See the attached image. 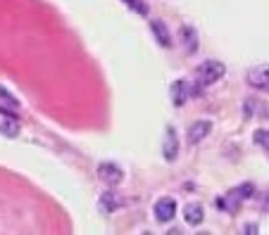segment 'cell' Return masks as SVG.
I'll use <instances>...</instances> for the list:
<instances>
[{
	"instance_id": "8",
	"label": "cell",
	"mask_w": 269,
	"mask_h": 235,
	"mask_svg": "<svg viewBox=\"0 0 269 235\" xmlns=\"http://www.w3.org/2000/svg\"><path fill=\"white\" fill-rule=\"evenodd\" d=\"M210 131H212V124H210V121H196V124H191V126H188V143L191 145L202 143V140L210 136Z\"/></svg>"
},
{
	"instance_id": "10",
	"label": "cell",
	"mask_w": 269,
	"mask_h": 235,
	"mask_svg": "<svg viewBox=\"0 0 269 235\" xmlns=\"http://www.w3.org/2000/svg\"><path fill=\"white\" fill-rule=\"evenodd\" d=\"M150 31L155 34V38H157V43H160L162 48H169V45H172L169 29H167V24H164L162 19H150Z\"/></svg>"
},
{
	"instance_id": "19",
	"label": "cell",
	"mask_w": 269,
	"mask_h": 235,
	"mask_svg": "<svg viewBox=\"0 0 269 235\" xmlns=\"http://www.w3.org/2000/svg\"><path fill=\"white\" fill-rule=\"evenodd\" d=\"M265 209H267V212H269V197L265 199Z\"/></svg>"
},
{
	"instance_id": "17",
	"label": "cell",
	"mask_w": 269,
	"mask_h": 235,
	"mask_svg": "<svg viewBox=\"0 0 269 235\" xmlns=\"http://www.w3.org/2000/svg\"><path fill=\"white\" fill-rule=\"evenodd\" d=\"M0 98H2V102H7V105H12V107H19V100L7 91V88H2V86H0Z\"/></svg>"
},
{
	"instance_id": "18",
	"label": "cell",
	"mask_w": 269,
	"mask_h": 235,
	"mask_svg": "<svg viewBox=\"0 0 269 235\" xmlns=\"http://www.w3.org/2000/svg\"><path fill=\"white\" fill-rule=\"evenodd\" d=\"M243 233L255 235V233H257V226H255V223H248V226H243Z\"/></svg>"
},
{
	"instance_id": "12",
	"label": "cell",
	"mask_w": 269,
	"mask_h": 235,
	"mask_svg": "<svg viewBox=\"0 0 269 235\" xmlns=\"http://www.w3.org/2000/svg\"><path fill=\"white\" fill-rule=\"evenodd\" d=\"M181 38H183V48L188 53H196L198 50V36L193 26H181Z\"/></svg>"
},
{
	"instance_id": "6",
	"label": "cell",
	"mask_w": 269,
	"mask_h": 235,
	"mask_svg": "<svg viewBox=\"0 0 269 235\" xmlns=\"http://www.w3.org/2000/svg\"><path fill=\"white\" fill-rule=\"evenodd\" d=\"M153 212H155V218H157L160 223L172 221L174 214H177V199H174V197H160L157 202H155Z\"/></svg>"
},
{
	"instance_id": "3",
	"label": "cell",
	"mask_w": 269,
	"mask_h": 235,
	"mask_svg": "<svg viewBox=\"0 0 269 235\" xmlns=\"http://www.w3.org/2000/svg\"><path fill=\"white\" fill-rule=\"evenodd\" d=\"M169 95H172V102H174L177 107H181V105H186V100H191L193 95H198V88L191 81L179 78V81H174V83L169 86Z\"/></svg>"
},
{
	"instance_id": "7",
	"label": "cell",
	"mask_w": 269,
	"mask_h": 235,
	"mask_svg": "<svg viewBox=\"0 0 269 235\" xmlns=\"http://www.w3.org/2000/svg\"><path fill=\"white\" fill-rule=\"evenodd\" d=\"M162 155L167 162H174L177 155H179V140H177V131L169 126L167 128V136H164V143H162Z\"/></svg>"
},
{
	"instance_id": "9",
	"label": "cell",
	"mask_w": 269,
	"mask_h": 235,
	"mask_svg": "<svg viewBox=\"0 0 269 235\" xmlns=\"http://www.w3.org/2000/svg\"><path fill=\"white\" fill-rule=\"evenodd\" d=\"M122 204H124V199L119 197L117 193H112V190L103 193V195H100V202H98L100 212H105V214H112V212H117Z\"/></svg>"
},
{
	"instance_id": "16",
	"label": "cell",
	"mask_w": 269,
	"mask_h": 235,
	"mask_svg": "<svg viewBox=\"0 0 269 235\" xmlns=\"http://www.w3.org/2000/svg\"><path fill=\"white\" fill-rule=\"evenodd\" d=\"M126 7H131L134 12H138V15H148V7L143 5V0H124Z\"/></svg>"
},
{
	"instance_id": "1",
	"label": "cell",
	"mask_w": 269,
	"mask_h": 235,
	"mask_svg": "<svg viewBox=\"0 0 269 235\" xmlns=\"http://www.w3.org/2000/svg\"><path fill=\"white\" fill-rule=\"evenodd\" d=\"M252 193H255V185H252V183H243V185H236L233 190H229L224 197L217 199V204H219L222 209H226V212H231L233 214V212L241 207L243 199L252 197Z\"/></svg>"
},
{
	"instance_id": "14",
	"label": "cell",
	"mask_w": 269,
	"mask_h": 235,
	"mask_svg": "<svg viewBox=\"0 0 269 235\" xmlns=\"http://www.w3.org/2000/svg\"><path fill=\"white\" fill-rule=\"evenodd\" d=\"M255 143L260 147H265V150H269V131H265V128L255 131Z\"/></svg>"
},
{
	"instance_id": "4",
	"label": "cell",
	"mask_w": 269,
	"mask_h": 235,
	"mask_svg": "<svg viewBox=\"0 0 269 235\" xmlns=\"http://www.w3.org/2000/svg\"><path fill=\"white\" fill-rule=\"evenodd\" d=\"M98 178L110 185V188H117L119 183L124 181V171H122V166L119 164H112V162H103L98 166Z\"/></svg>"
},
{
	"instance_id": "11",
	"label": "cell",
	"mask_w": 269,
	"mask_h": 235,
	"mask_svg": "<svg viewBox=\"0 0 269 235\" xmlns=\"http://www.w3.org/2000/svg\"><path fill=\"white\" fill-rule=\"evenodd\" d=\"M183 218H186V223H188V226H200V223H202V218H205L202 204H198V202L186 204V209H183Z\"/></svg>"
},
{
	"instance_id": "5",
	"label": "cell",
	"mask_w": 269,
	"mask_h": 235,
	"mask_svg": "<svg viewBox=\"0 0 269 235\" xmlns=\"http://www.w3.org/2000/svg\"><path fill=\"white\" fill-rule=\"evenodd\" d=\"M246 81H248V86L255 88V91L260 93H269V64H257V67H252L248 76H246Z\"/></svg>"
},
{
	"instance_id": "13",
	"label": "cell",
	"mask_w": 269,
	"mask_h": 235,
	"mask_svg": "<svg viewBox=\"0 0 269 235\" xmlns=\"http://www.w3.org/2000/svg\"><path fill=\"white\" fill-rule=\"evenodd\" d=\"M5 119H7V121H2V124H0V131H2L5 136L15 138V136L19 133V124H17V119H15V117H5Z\"/></svg>"
},
{
	"instance_id": "2",
	"label": "cell",
	"mask_w": 269,
	"mask_h": 235,
	"mask_svg": "<svg viewBox=\"0 0 269 235\" xmlns=\"http://www.w3.org/2000/svg\"><path fill=\"white\" fill-rule=\"evenodd\" d=\"M224 74H226V67H224L219 59H205L202 64H198L196 78L202 83V86H212V83H217Z\"/></svg>"
},
{
	"instance_id": "15",
	"label": "cell",
	"mask_w": 269,
	"mask_h": 235,
	"mask_svg": "<svg viewBox=\"0 0 269 235\" xmlns=\"http://www.w3.org/2000/svg\"><path fill=\"white\" fill-rule=\"evenodd\" d=\"M255 109H257V117H267V107H265V105H257V102H252V100L246 105V114L252 117V112H255Z\"/></svg>"
}]
</instances>
